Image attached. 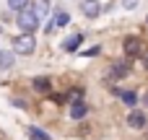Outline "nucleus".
<instances>
[{
    "mask_svg": "<svg viewBox=\"0 0 148 140\" xmlns=\"http://www.w3.org/2000/svg\"><path fill=\"white\" fill-rule=\"evenodd\" d=\"M34 49H36V39L31 34H18L13 39V52L16 55H31Z\"/></svg>",
    "mask_w": 148,
    "mask_h": 140,
    "instance_id": "f257e3e1",
    "label": "nucleus"
},
{
    "mask_svg": "<svg viewBox=\"0 0 148 140\" xmlns=\"http://www.w3.org/2000/svg\"><path fill=\"white\" fill-rule=\"evenodd\" d=\"M18 26L23 29V34H31L34 29H39V16L34 13V8H26L18 13Z\"/></svg>",
    "mask_w": 148,
    "mask_h": 140,
    "instance_id": "f03ea898",
    "label": "nucleus"
},
{
    "mask_svg": "<svg viewBox=\"0 0 148 140\" xmlns=\"http://www.w3.org/2000/svg\"><path fill=\"white\" fill-rule=\"evenodd\" d=\"M125 52H127V55H143L146 49H143V44H140L138 36H127V39H125Z\"/></svg>",
    "mask_w": 148,
    "mask_h": 140,
    "instance_id": "7ed1b4c3",
    "label": "nucleus"
},
{
    "mask_svg": "<svg viewBox=\"0 0 148 140\" xmlns=\"http://www.w3.org/2000/svg\"><path fill=\"white\" fill-rule=\"evenodd\" d=\"M146 122H148V120H146L143 112H130V114H127V125H130L133 130H143Z\"/></svg>",
    "mask_w": 148,
    "mask_h": 140,
    "instance_id": "20e7f679",
    "label": "nucleus"
},
{
    "mask_svg": "<svg viewBox=\"0 0 148 140\" xmlns=\"http://www.w3.org/2000/svg\"><path fill=\"white\" fill-rule=\"evenodd\" d=\"M83 44V34H73V36H68L65 39V44H62V49L65 52H78V47Z\"/></svg>",
    "mask_w": 148,
    "mask_h": 140,
    "instance_id": "39448f33",
    "label": "nucleus"
},
{
    "mask_svg": "<svg viewBox=\"0 0 148 140\" xmlns=\"http://www.w3.org/2000/svg\"><path fill=\"white\" fill-rule=\"evenodd\" d=\"M68 21H70V16L65 13V10H60L52 21H49V26H47V31H55V29H60V26H68Z\"/></svg>",
    "mask_w": 148,
    "mask_h": 140,
    "instance_id": "423d86ee",
    "label": "nucleus"
},
{
    "mask_svg": "<svg viewBox=\"0 0 148 140\" xmlns=\"http://www.w3.org/2000/svg\"><path fill=\"white\" fill-rule=\"evenodd\" d=\"M88 114V107L83 104V101H73V107H70V117L73 120H83Z\"/></svg>",
    "mask_w": 148,
    "mask_h": 140,
    "instance_id": "0eeeda50",
    "label": "nucleus"
},
{
    "mask_svg": "<svg viewBox=\"0 0 148 140\" xmlns=\"http://www.w3.org/2000/svg\"><path fill=\"white\" fill-rule=\"evenodd\" d=\"M99 10H101V5H99L96 0H83V16L96 18V16H99Z\"/></svg>",
    "mask_w": 148,
    "mask_h": 140,
    "instance_id": "6e6552de",
    "label": "nucleus"
},
{
    "mask_svg": "<svg viewBox=\"0 0 148 140\" xmlns=\"http://www.w3.org/2000/svg\"><path fill=\"white\" fill-rule=\"evenodd\" d=\"M109 75H112V78H125V75H127V65H122V62H114V65L109 68Z\"/></svg>",
    "mask_w": 148,
    "mask_h": 140,
    "instance_id": "1a4fd4ad",
    "label": "nucleus"
},
{
    "mask_svg": "<svg viewBox=\"0 0 148 140\" xmlns=\"http://www.w3.org/2000/svg\"><path fill=\"white\" fill-rule=\"evenodd\" d=\"M29 138H31V140H49V135H47L44 130H39V127L31 125V127H29Z\"/></svg>",
    "mask_w": 148,
    "mask_h": 140,
    "instance_id": "9d476101",
    "label": "nucleus"
},
{
    "mask_svg": "<svg viewBox=\"0 0 148 140\" xmlns=\"http://www.w3.org/2000/svg\"><path fill=\"white\" fill-rule=\"evenodd\" d=\"M47 10H49V3H47V0H34V13H36L39 18H42Z\"/></svg>",
    "mask_w": 148,
    "mask_h": 140,
    "instance_id": "9b49d317",
    "label": "nucleus"
},
{
    "mask_svg": "<svg viewBox=\"0 0 148 140\" xmlns=\"http://www.w3.org/2000/svg\"><path fill=\"white\" fill-rule=\"evenodd\" d=\"M8 8H10V10H16V13H21V10H26V8H29V0H8Z\"/></svg>",
    "mask_w": 148,
    "mask_h": 140,
    "instance_id": "f8f14e48",
    "label": "nucleus"
},
{
    "mask_svg": "<svg viewBox=\"0 0 148 140\" xmlns=\"http://www.w3.org/2000/svg\"><path fill=\"white\" fill-rule=\"evenodd\" d=\"M120 96H122V101H125V104H130V107L138 101V94H135V91H122Z\"/></svg>",
    "mask_w": 148,
    "mask_h": 140,
    "instance_id": "ddd939ff",
    "label": "nucleus"
},
{
    "mask_svg": "<svg viewBox=\"0 0 148 140\" xmlns=\"http://www.w3.org/2000/svg\"><path fill=\"white\" fill-rule=\"evenodd\" d=\"M13 55H16L13 49H10V52H0V68H8V65L13 62Z\"/></svg>",
    "mask_w": 148,
    "mask_h": 140,
    "instance_id": "4468645a",
    "label": "nucleus"
},
{
    "mask_svg": "<svg viewBox=\"0 0 148 140\" xmlns=\"http://www.w3.org/2000/svg\"><path fill=\"white\" fill-rule=\"evenodd\" d=\"M34 88L36 91H49V81L47 78H34Z\"/></svg>",
    "mask_w": 148,
    "mask_h": 140,
    "instance_id": "2eb2a0df",
    "label": "nucleus"
},
{
    "mask_svg": "<svg viewBox=\"0 0 148 140\" xmlns=\"http://www.w3.org/2000/svg\"><path fill=\"white\" fill-rule=\"evenodd\" d=\"M70 99H73V101H81V99H83V91H81V88H70Z\"/></svg>",
    "mask_w": 148,
    "mask_h": 140,
    "instance_id": "dca6fc26",
    "label": "nucleus"
},
{
    "mask_svg": "<svg viewBox=\"0 0 148 140\" xmlns=\"http://www.w3.org/2000/svg\"><path fill=\"white\" fill-rule=\"evenodd\" d=\"M99 52H101V47H99V44H96V47H91V49H86V52H83V55H86V57H96V55H99Z\"/></svg>",
    "mask_w": 148,
    "mask_h": 140,
    "instance_id": "f3484780",
    "label": "nucleus"
},
{
    "mask_svg": "<svg viewBox=\"0 0 148 140\" xmlns=\"http://www.w3.org/2000/svg\"><path fill=\"white\" fill-rule=\"evenodd\" d=\"M135 3L138 0H125V8H135Z\"/></svg>",
    "mask_w": 148,
    "mask_h": 140,
    "instance_id": "a211bd4d",
    "label": "nucleus"
},
{
    "mask_svg": "<svg viewBox=\"0 0 148 140\" xmlns=\"http://www.w3.org/2000/svg\"><path fill=\"white\" fill-rule=\"evenodd\" d=\"M146 68H148V55H146Z\"/></svg>",
    "mask_w": 148,
    "mask_h": 140,
    "instance_id": "6ab92c4d",
    "label": "nucleus"
}]
</instances>
